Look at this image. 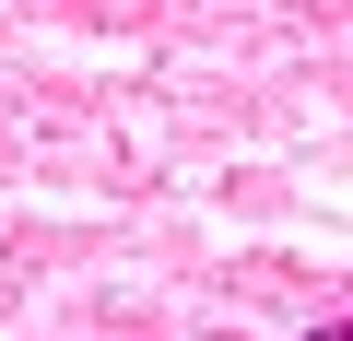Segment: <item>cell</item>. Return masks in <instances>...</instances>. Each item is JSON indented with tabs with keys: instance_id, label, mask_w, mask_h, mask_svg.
<instances>
[{
	"instance_id": "6da1fadb",
	"label": "cell",
	"mask_w": 353,
	"mask_h": 341,
	"mask_svg": "<svg viewBox=\"0 0 353 341\" xmlns=\"http://www.w3.org/2000/svg\"><path fill=\"white\" fill-rule=\"evenodd\" d=\"M306 341H353V318H330V329H306Z\"/></svg>"
}]
</instances>
